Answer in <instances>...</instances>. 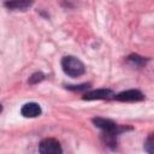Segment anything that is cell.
Wrapping results in <instances>:
<instances>
[{
	"instance_id": "cell-5",
	"label": "cell",
	"mask_w": 154,
	"mask_h": 154,
	"mask_svg": "<svg viewBox=\"0 0 154 154\" xmlns=\"http://www.w3.org/2000/svg\"><path fill=\"white\" fill-rule=\"evenodd\" d=\"M113 99L119 102H140V101H143L146 96L138 89H128L116 94Z\"/></svg>"
},
{
	"instance_id": "cell-1",
	"label": "cell",
	"mask_w": 154,
	"mask_h": 154,
	"mask_svg": "<svg viewBox=\"0 0 154 154\" xmlns=\"http://www.w3.org/2000/svg\"><path fill=\"white\" fill-rule=\"evenodd\" d=\"M91 123L95 125V128L100 129L102 131V141L105 142V144L112 149H114L117 147V138L120 134L128 131V130H132V128L130 126H122L118 125L116 122H113L112 119L108 118H102V117H95L91 119Z\"/></svg>"
},
{
	"instance_id": "cell-7",
	"label": "cell",
	"mask_w": 154,
	"mask_h": 154,
	"mask_svg": "<svg viewBox=\"0 0 154 154\" xmlns=\"http://www.w3.org/2000/svg\"><path fill=\"white\" fill-rule=\"evenodd\" d=\"M34 5L32 1H5L4 6L11 11H26Z\"/></svg>"
},
{
	"instance_id": "cell-9",
	"label": "cell",
	"mask_w": 154,
	"mask_h": 154,
	"mask_svg": "<svg viewBox=\"0 0 154 154\" xmlns=\"http://www.w3.org/2000/svg\"><path fill=\"white\" fill-rule=\"evenodd\" d=\"M143 150L146 154H154V132L149 134L143 143Z\"/></svg>"
},
{
	"instance_id": "cell-6",
	"label": "cell",
	"mask_w": 154,
	"mask_h": 154,
	"mask_svg": "<svg viewBox=\"0 0 154 154\" xmlns=\"http://www.w3.org/2000/svg\"><path fill=\"white\" fill-rule=\"evenodd\" d=\"M20 114L24 118H36L42 114V108L37 102H26L20 107Z\"/></svg>"
},
{
	"instance_id": "cell-3",
	"label": "cell",
	"mask_w": 154,
	"mask_h": 154,
	"mask_svg": "<svg viewBox=\"0 0 154 154\" xmlns=\"http://www.w3.org/2000/svg\"><path fill=\"white\" fill-rule=\"evenodd\" d=\"M40 154H63V147L60 142L53 137L43 138L38 143Z\"/></svg>"
},
{
	"instance_id": "cell-8",
	"label": "cell",
	"mask_w": 154,
	"mask_h": 154,
	"mask_svg": "<svg viewBox=\"0 0 154 154\" xmlns=\"http://www.w3.org/2000/svg\"><path fill=\"white\" fill-rule=\"evenodd\" d=\"M148 60H149V58H146V57H142L138 54H130L126 57L128 64H130L131 66H136V67H141V66L146 65Z\"/></svg>"
},
{
	"instance_id": "cell-2",
	"label": "cell",
	"mask_w": 154,
	"mask_h": 154,
	"mask_svg": "<svg viewBox=\"0 0 154 154\" xmlns=\"http://www.w3.org/2000/svg\"><path fill=\"white\" fill-rule=\"evenodd\" d=\"M61 69L64 73L71 78L81 77L85 73V65L84 63L73 55H65L60 60Z\"/></svg>"
},
{
	"instance_id": "cell-11",
	"label": "cell",
	"mask_w": 154,
	"mask_h": 154,
	"mask_svg": "<svg viewBox=\"0 0 154 154\" xmlns=\"http://www.w3.org/2000/svg\"><path fill=\"white\" fill-rule=\"evenodd\" d=\"M90 87L89 83H82L78 85H66V89L72 90V91H81V90H87Z\"/></svg>"
},
{
	"instance_id": "cell-4",
	"label": "cell",
	"mask_w": 154,
	"mask_h": 154,
	"mask_svg": "<svg viewBox=\"0 0 154 154\" xmlns=\"http://www.w3.org/2000/svg\"><path fill=\"white\" fill-rule=\"evenodd\" d=\"M114 93L109 88H99V89H93L88 90L83 94L82 99L85 101H95V100H109L114 97Z\"/></svg>"
},
{
	"instance_id": "cell-10",
	"label": "cell",
	"mask_w": 154,
	"mask_h": 154,
	"mask_svg": "<svg viewBox=\"0 0 154 154\" xmlns=\"http://www.w3.org/2000/svg\"><path fill=\"white\" fill-rule=\"evenodd\" d=\"M45 78H46L45 73H42V72H34V73L29 77L28 83H29V84H31V85H34V84H37V83L42 82Z\"/></svg>"
}]
</instances>
